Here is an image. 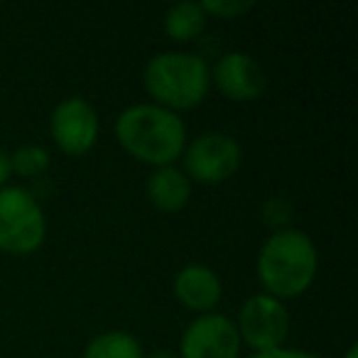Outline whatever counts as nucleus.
Instances as JSON below:
<instances>
[{"label": "nucleus", "instance_id": "f257e3e1", "mask_svg": "<svg viewBox=\"0 0 358 358\" xmlns=\"http://www.w3.org/2000/svg\"><path fill=\"white\" fill-rule=\"evenodd\" d=\"M115 138L140 162L167 167L185 152L187 125L174 110L157 103H135L118 115Z\"/></svg>", "mask_w": 358, "mask_h": 358}, {"label": "nucleus", "instance_id": "f03ea898", "mask_svg": "<svg viewBox=\"0 0 358 358\" xmlns=\"http://www.w3.org/2000/svg\"><path fill=\"white\" fill-rule=\"evenodd\" d=\"M317 245L304 231H275L258 255V280L275 299L299 297L317 275Z\"/></svg>", "mask_w": 358, "mask_h": 358}, {"label": "nucleus", "instance_id": "7ed1b4c3", "mask_svg": "<svg viewBox=\"0 0 358 358\" xmlns=\"http://www.w3.org/2000/svg\"><path fill=\"white\" fill-rule=\"evenodd\" d=\"M145 91L167 110H187L201 103L211 86V71L189 52H159L145 66Z\"/></svg>", "mask_w": 358, "mask_h": 358}, {"label": "nucleus", "instance_id": "20e7f679", "mask_svg": "<svg viewBox=\"0 0 358 358\" xmlns=\"http://www.w3.org/2000/svg\"><path fill=\"white\" fill-rule=\"evenodd\" d=\"M47 221L35 196L22 187H0V250L35 253L45 243Z\"/></svg>", "mask_w": 358, "mask_h": 358}, {"label": "nucleus", "instance_id": "39448f33", "mask_svg": "<svg viewBox=\"0 0 358 358\" xmlns=\"http://www.w3.org/2000/svg\"><path fill=\"white\" fill-rule=\"evenodd\" d=\"M241 145L221 130H211L189 143L185 150V174L199 185H219L234 177L241 167Z\"/></svg>", "mask_w": 358, "mask_h": 358}, {"label": "nucleus", "instance_id": "423d86ee", "mask_svg": "<svg viewBox=\"0 0 358 358\" xmlns=\"http://www.w3.org/2000/svg\"><path fill=\"white\" fill-rule=\"evenodd\" d=\"M238 336L255 351L282 348L289 331V314L280 299L270 294H253L238 314Z\"/></svg>", "mask_w": 358, "mask_h": 358}, {"label": "nucleus", "instance_id": "0eeeda50", "mask_svg": "<svg viewBox=\"0 0 358 358\" xmlns=\"http://www.w3.org/2000/svg\"><path fill=\"white\" fill-rule=\"evenodd\" d=\"M238 329L224 314H199L179 341V358H238Z\"/></svg>", "mask_w": 358, "mask_h": 358}, {"label": "nucleus", "instance_id": "6e6552de", "mask_svg": "<svg viewBox=\"0 0 358 358\" xmlns=\"http://www.w3.org/2000/svg\"><path fill=\"white\" fill-rule=\"evenodd\" d=\"M50 130L62 152L84 155L94 148L96 138H99V115L86 99L69 96L55 106Z\"/></svg>", "mask_w": 358, "mask_h": 358}, {"label": "nucleus", "instance_id": "1a4fd4ad", "mask_svg": "<svg viewBox=\"0 0 358 358\" xmlns=\"http://www.w3.org/2000/svg\"><path fill=\"white\" fill-rule=\"evenodd\" d=\"M211 84L231 101H255L265 91V71L245 52H226L211 71Z\"/></svg>", "mask_w": 358, "mask_h": 358}, {"label": "nucleus", "instance_id": "9d476101", "mask_svg": "<svg viewBox=\"0 0 358 358\" xmlns=\"http://www.w3.org/2000/svg\"><path fill=\"white\" fill-rule=\"evenodd\" d=\"M174 297L192 312L209 314L221 299V280L206 265H187L174 275Z\"/></svg>", "mask_w": 358, "mask_h": 358}, {"label": "nucleus", "instance_id": "9b49d317", "mask_svg": "<svg viewBox=\"0 0 358 358\" xmlns=\"http://www.w3.org/2000/svg\"><path fill=\"white\" fill-rule=\"evenodd\" d=\"M145 192H148V199L159 211L174 214V211H182L187 206L192 196V185L182 169L167 164V167H155L150 172L148 182H145Z\"/></svg>", "mask_w": 358, "mask_h": 358}, {"label": "nucleus", "instance_id": "f8f14e48", "mask_svg": "<svg viewBox=\"0 0 358 358\" xmlns=\"http://www.w3.org/2000/svg\"><path fill=\"white\" fill-rule=\"evenodd\" d=\"M206 13L199 3H177L164 15V32L177 42H192L204 32Z\"/></svg>", "mask_w": 358, "mask_h": 358}, {"label": "nucleus", "instance_id": "ddd939ff", "mask_svg": "<svg viewBox=\"0 0 358 358\" xmlns=\"http://www.w3.org/2000/svg\"><path fill=\"white\" fill-rule=\"evenodd\" d=\"M84 358H143V346L128 331H103L89 341Z\"/></svg>", "mask_w": 358, "mask_h": 358}, {"label": "nucleus", "instance_id": "4468645a", "mask_svg": "<svg viewBox=\"0 0 358 358\" xmlns=\"http://www.w3.org/2000/svg\"><path fill=\"white\" fill-rule=\"evenodd\" d=\"M10 169L20 177H40L50 169V152L40 145H22L10 155Z\"/></svg>", "mask_w": 358, "mask_h": 358}, {"label": "nucleus", "instance_id": "2eb2a0df", "mask_svg": "<svg viewBox=\"0 0 358 358\" xmlns=\"http://www.w3.org/2000/svg\"><path fill=\"white\" fill-rule=\"evenodd\" d=\"M292 214H294V206L287 196H270V199H265L263 206H260L263 221L275 231H282L285 226L292 221Z\"/></svg>", "mask_w": 358, "mask_h": 358}, {"label": "nucleus", "instance_id": "dca6fc26", "mask_svg": "<svg viewBox=\"0 0 358 358\" xmlns=\"http://www.w3.org/2000/svg\"><path fill=\"white\" fill-rule=\"evenodd\" d=\"M201 10L206 15H216L221 20H234V17H243L255 8L253 0H204L199 3Z\"/></svg>", "mask_w": 358, "mask_h": 358}, {"label": "nucleus", "instance_id": "f3484780", "mask_svg": "<svg viewBox=\"0 0 358 358\" xmlns=\"http://www.w3.org/2000/svg\"><path fill=\"white\" fill-rule=\"evenodd\" d=\"M250 358H319L309 351H294V348H273V351H260Z\"/></svg>", "mask_w": 358, "mask_h": 358}, {"label": "nucleus", "instance_id": "a211bd4d", "mask_svg": "<svg viewBox=\"0 0 358 358\" xmlns=\"http://www.w3.org/2000/svg\"><path fill=\"white\" fill-rule=\"evenodd\" d=\"M13 174L10 169V155L6 152V150H0V187H6L8 177Z\"/></svg>", "mask_w": 358, "mask_h": 358}, {"label": "nucleus", "instance_id": "6ab92c4d", "mask_svg": "<svg viewBox=\"0 0 358 358\" xmlns=\"http://www.w3.org/2000/svg\"><path fill=\"white\" fill-rule=\"evenodd\" d=\"M143 358H179V353L169 351V348H157V351L148 353V356H143Z\"/></svg>", "mask_w": 358, "mask_h": 358}, {"label": "nucleus", "instance_id": "aec40b11", "mask_svg": "<svg viewBox=\"0 0 358 358\" xmlns=\"http://www.w3.org/2000/svg\"><path fill=\"white\" fill-rule=\"evenodd\" d=\"M343 358H358V346L353 343V346H348V351H346V356Z\"/></svg>", "mask_w": 358, "mask_h": 358}]
</instances>
